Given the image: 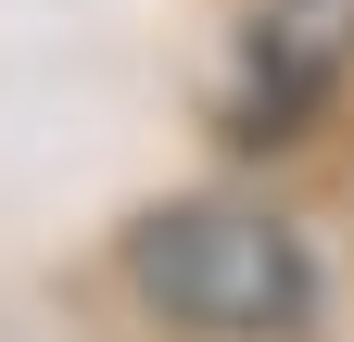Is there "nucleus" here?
I'll return each instance as SVG.
<instances>
[{
    "label": "nucleus",
    "instance_id": "nucleus-1",
    "mask_svg": "<svg viewBox=\"0 0 354 342\" xmlns=\"http://www.w3.org/2000/svg\"><path fill=\"white\" fill-rule=\"evenodd\" d=\"M127 291L177 342H304L329 317V267L279 203L253 190H177L127 228Z\"/></svg>",
    "mask_w": 354,
    "mask_h": 342
}]
</instances>
